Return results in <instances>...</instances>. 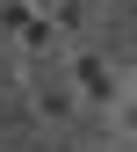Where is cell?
<instances>
[{
    "label": "cell",
    "mask_w": 137,
    "mask_h": 152,
    "mask_svg": "<svg viewBox=\"0 0 137 152\" xmlns=\"http://www.w3.org/2000/svg\"><path fill=\"white\" fill-rule=\"evenodd\" d=\"M58 72H65L72 102H80L87 116H101V109L130 102V58H123V51H108V44H94V36L58 51Z\"/></svg>",
    "instance_id": "cell-1"
},
{
    "label": "cell",
    "mask_w": 137,
    "mask_h": 152,
    "mask_svg": "<svg viewBox=\"0 0 137 152\" xmlns=\"http://www.w3.org/2000/svg\"><path fill=\"white\" fill-rule=\"evenodd\" d=\"M22 123L36 130V138H72V130L87 123V109L72 102V87H65L58 65H36L22 80Z\"/></svg>",
    "instance_id": "cell-2"
},
{
    "label": "cell",
    "mask_w": 137,
    "mask_h": 152,
    "mask_svg": "<svg viewBox=\"0 0 137 152\" xmlns=\"http://www.w3.org/2000/svg\"><path fill=\"white\" fill-rule=\"evenodd\" d=\"M72 152H130V145H123V138H80Z\"/></svg>",
    "instance_id": "cell-3"
},
{
    "label": "cell",
    "mask_w": 137,
    "mask_h": 152,
    "mask_svg": "<svg viewBox=\"0 0 137 152\" xmlns=\"http://www.w3.org/2000/svg\"><path fill=\"white\" fill-rule=\"evenodd\" d=\"M0 152H14V145H0Z\"/></svg>",
    "instance_id": "cell-4"
}]
</instances>
